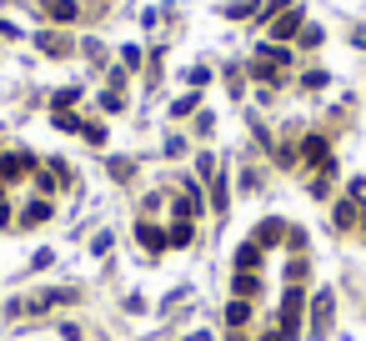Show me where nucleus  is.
I'll return each mask as SVG.
<instances>
[{
	"mask_svg": "<svg viewBox=\"0 0 366 341\" xmlns=\"http://www.w3.org/2000/svg\"><path fill=\"white\" fill-rule=\"evenodd\" d=\"M301 311H306V296H301L296 286H286V296H281V316H276V322H281V336H286V341L301 331Z\"/></svg>",
	"mask_w": 366,
	"mask_h": 341,
	"instance_id": "f257e3e1",
	"label": "nucleus"
},
{
	"mask_svg": "<svg viewBox=\"0 0 366 341\" xmlns=\"http://www.w3.org/2000/svg\"><path fill=\"white\" fill-rule=\"evenodd\" d=\"M136 241H141V246H146L150 256H161V251L171 246V236H166V231H161L156 221H141V226H136Z\"/></svg>",
	"mask_w": 366,
	"mask_h": 341,
	"instance_id": "f03ea898",
	"label": "nucleus"
},
{
	"mask_svg": "<svg viewBox=\"0 0 366 341\" xmlns=\"http://www.w3.org/2000/svg\"><path fill=\"white\" fill-rule=\"evenodd\" d=\"M281 236H286V221H276V216H266V221H261V231H256V246L266 251V246H276Z\"/></svg>",
	"mask_w": 366,
	"mask_h": 341,
	"instance_id": "7ed1b4c3",
	"label": "nucleus"
},
{
	"mask_svg": "<svg viewBox=\"0 0 366 341\" xmlns=\"http://www.w3.org/2000/svg\"><path fill=\"white\" fill-rule=\"evenodd\" d=\"M311 316H316V326H311V331L321 336V331H326V326H331V291H321V296H316V301H311Z\"/></svg>",
	"mask_w": 366,
	"mask_h": 341,
	"instance_id": "20e7f679",
	"label": "nucleus"
},
{
	"mask_svg": "<svg viewBox=\"0 0 366 341\" xmlns=\"http://www.w3.org/2000/svg\"><path fill=\"white\" fill-rule=\"evenodd\" d=\"M236 266H241V271H256V266H261V246H256V241H241V246H236Z\"/></svg>",
	"mask_w": 366,
	"mask_h": 341,
	"instance_id": "39448f33",
	"label": "nucleus"
},
{
	"mask_svg": "<svg viewBox=\"0 0 366 341\" xmlns=\"http://www.w3.org/2000/svg\"><path fill=\"white\" fill-rule=\"evenodd\" d=\"M31 166H35L31 156H0V181H15L20 170H31Z\"/></svg>",
	"mask_w": 366,
	"mask_h": 341,
	"instance_id": "423d86ee",
	"label": "nucleus"
},
{
	"mask_svg": "<svg viewBox=\"0 0 366 341\" xmlns=\"http://www.w3.org/2000/svg\"><path fill=\"white\" fill-rule=\"evenodd\" d=\"M296 30H301V10H286V15L271 26V35H276V40H291Z\"/></svg>",
	"mask_w": 366,
	"mask_h": 341,
	"instance_id": "0eeeda50",
	"label": "nucleus"
},
{
	"mask_svg": "<svg viewBox=\"0 0 366 341\" xmlns=\"http://www.w3.org/2000/svg\"><path fill=\"white\" fill-rule=\"evenodd\" d=\"M246 322H251V306H246V301H241V296H236V301H231V306H226V326H231V331H241V326H246Z\"/></svg>",
	"mask_w": 366,
	"mask_h": 341,
	"instance_id": "6e6552de",
	"label": "nucleus"
},
{
	"mask_svg": "<svg viewBox=\"0 0 366 341\" xmlns=\"http://www.w3.org/2000/svg\"><path fill=\"white\" fill-rule=\"evenodd\" d=\"M301 146H306V161H316V166H331V151H326V141H321V136H306Z\"/></svg>",
	"mask_w": 366,
	"mask_h": 341,
	"instance_id": "1a4fd4ad",
	"label": "nucleus"
},
{
	"mask_svg": "<svg viewBox=\"0 0 366 341\" xmlns=\"http://www.w3.org/2000/svg\"><path fill=\"white\" fill-rule=\"evenodd\" d=\"M46 216H51V201H31V206H26V216H20V221H26V226H40Z\"/></svg>",
	"mask_w": 366,
	"mask_h": 341,
	"instance_id": "9d476101",
	"label": "nucleus"
},
{
	"mask_svg": "<svg viewBox=\"0 0 366 341\" xmlns=\"http://www.w3.org/2000/svg\"><path fill=\"white\" fill-rule=\"evenodd\" d=\"M256 286H261V281H256L251 271H236V296H241V301H246V296H256Z\"/></svg>",
	"mask_w": 366,
	"mask_h": 341,
	"instance_id": "9b49d317",
	"label": "nucleus"
},
{
	"mask_svg": "<svg viewBox=\"0 0 366 341\" xmlns=\"http://www.w3.org/2000/svg\"><path fill=\"white\" fill-rule=\"evenodd\" d=\"M191 236H196V231H191V221H186V216L171 226V246H191Z\"/></svg>",
	"mask_w": 366,
	"mask_h": 341,
	"instance_id": "f8f14e48",
	"label": "nucleus"
},
{
	"mask_svg": "<svg viewBox=\"0 0 366 341\" xmlns=\"http://www.w3.org/2000/svg\"><path fill=\"white\" fill-rule=\"evenodd\" d=\"M46 10L55 20H76V0H46Z\"/></svg>",
	"mask_w": 366,
	"mask_h": 341,
	"instance_id": "ddd939ff",
	"label": "nucleus"
},
{
	"mask_svg": "<svg viewBox=\"0 0 366 341\" xmlns=\"http://www.w3.org/2000/svg\"><path fill=\"white\" fill-rule=\"evenodd\" d=\"M356 216H361L356 201H341V206H336V226H356Z\"/></svg>",
	"mask_w": 366,
	"mask_h": 341,
	"instance_id": "4468645a",
	"label": "nucleus"
},
{
	"mask_svg": "<svg viewBox=\"0 0 366 341\" xmlns=\"http://www.w3.org/2000/svg\"><path fill=\"white\" fill-rule=\"evenodd\" d=\"M40 51H51V55H66V35H40Z\"/></svg>",
	"mask_w": 366,
	"mask_h": 341,
	"instance_id": "2eb2a0df",
	"label": "nucleus"
},
{
	"mask_svg": "<svg viewBox=\"0 0 366 341\" xmlns=\"http://www.w3.org/2000/svg\"><path fill=\"white\" fill-rule=\"evenodd\" d=\"M55 125H60V131H80V121L71 111H55Z\"/></svg>",
	"mask_w": 366,
	"mask_h": 341,
	"instance_id": "dca6fc26",
	"label": "nucleus"
},
{
	"mask_svg": "<svg viewBox=\"0 0 366 341\" xmlns=\"http://www.w3.org/2000/svg\"><path fill=\"white\" fill-rule=\"evenodd\" d=\"M171 111H176V116H191V111H196V96H181L176 105H171Z\"/></svg>",
	"mask_w": 366,
	"mask_h": 341,
	"instance_id": "f3484780",
	"label": "nucleus"
},
{
	"mask_svg": "<svg viewBox=\"0 0 366 341\" xmlns=\"http://www.w3.org/2000/svg\"><path fill=\"white\" fill-rule=\"evenodd\" d=\"M111 176L116 181H131V161H111Z\"/></svg>",
	"mask_w": 366,
	"mask_h": 341,
	"instance_id": "a211bd4d",
	"label": "nucleus"
},
{
	"mask_svg": "<svg viewBox=\"0 0 366 341\" xmlns=\"http://www.w3.org/2000/svg\"><path fill=\"white\" fill-rule=\"evenodd\" d=\"M246 10H256V0H231L226 6V15H246Z\"/></svg>",
	"mask_w": 366,
	"mask_h": 341,
	"instance_id": "6ab92c4d",
	"label": "nucleus"
},
{
	"mask_svg": "<svg viewBox=\"0 0 366 341\" xmlns=\"http://www.w3.org/2000/svg\"><path fill=\"white\" fill-rule=\"evenodd\" d=\"M186 341H211V331H191V336H186Z\"/></svg>",
	"mask_w": 366,
	"mask_h": 341,
	"instance_id": "aec40b11",
	"label": "nucleus"
},
{
	"mask_svg": "<svg viewBox=\"0 0 366 341\" xmlns=\"http://www.w3.org/2000/svg\"><path fill=\"white\" fill-rule=\"evenodd\" d=\"M6 221H10V206H6V201H0V226H6Z\"/></svg>",
	"mask_w": 366,
	"mask_h": 341,
	"instance_id": "412c9836",
	"label": "nucleus"
}]
</instances>
